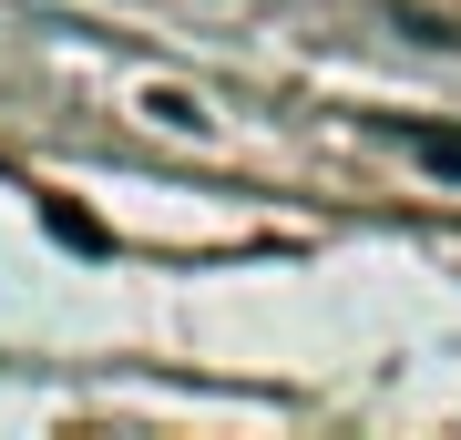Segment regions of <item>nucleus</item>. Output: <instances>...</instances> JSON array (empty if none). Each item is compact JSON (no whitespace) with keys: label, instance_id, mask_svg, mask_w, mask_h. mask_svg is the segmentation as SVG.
Instances as JSON below:
<instances>
[{"label":"nucleus","instance_id":"f257e3e1","mask_svg":"<svg viewBox=\"0 0 461 440\" xmlns=\"http://www.w3.org/2000/svg\"><path fill=\"white\" fill-rule=\"evenodd\" d=\"M32 215L51 226V246H72V256H113V226H103L93 205H72V195H32Z\"/></svg>","mask_w":461,"mask_h":440},{"label":"nucleus","instance_id":"f03ea898","mask_svg":"<svg viewBox=\"0 0 461 440\" xmlns=\"http://www.w3.org/2000/svg\"><path fill=\"white\" fill-rule=\"evenodd\" d=\"M400 144H411L430 175H461V133H400Z\"/></svg>","mask_w":461,"mask_h":440},{"label":"nucleus","instance_id":"7ed1b4c3","mask_svg":"<svg viewBox=\"0 0 461 440\" xmlns=\"http://www.w3.org/2000/svg\"><path fill=\"white\" fill-rule=\"evenodd\" d=\"M154 123H175V133H195V123H205V103H195V93H154Z\"/></svg>","mask_w":461,"mask_h":440}]
</instances>
